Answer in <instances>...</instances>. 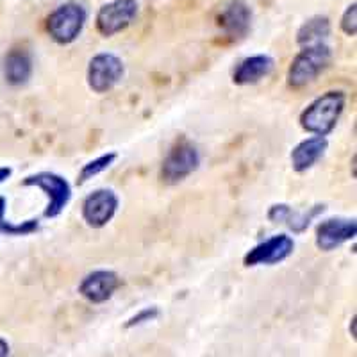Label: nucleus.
<instances>
[{
	"instance_id": "aec40b11",
	"label": "nucleus",
	"mask_w": 357,
	"mask_h": 357,
	"mask_svg": "<svg viewBox=\"0 0 357 357\" xmlns=\"http://www.w3.org/2000/svg\"><path fill=\"white\" fill-rule=\"evenodd\" d=\"M158 317H159V309L155 307V305H152V307H145L127 320L126 329H132V327H139V325H143V324L154 321Z\"/></svg>"
},
{
	"instance_id": "f8f14e48",
	"label": "nucleus",
	"mask_w": 357,
	"mask_h": 357,
	"mask_svg": "<svg viewBox=\"0 0 357 357\" xmlns=\"http://www.w3.org/2000/svg\"><path fill=\"white\" fill-rule=\"evenodd\" d=\"M252 24V11L241 0H231L223 6L218 25L229 38H245Z\"/></svg>"
},
{
	"instance_id": "39448f33",
	"label": "nucleus",
	"mask_w": 357,
	"mask_h": 357,
	"mask_svg": "<svg viewBox=\"0 0 357 357\" xmlns=\"http://www.w3.org/2000/svg\"><path fill=\"white\" fill-rule=\"evenodd\" d=\"M200 167V152L193 143L178 142L162 161L161 178L167 184L183 183Z\"/></svg>"
},
{
	"instance_id": "0eeeda50",
	"label": "nucleus",
	"mask_w": 357,
	"mask_h": 357,
	"mask_svg": "<svg viewBox=\"0 0 357 357\" xmlns=\"http://www.w3.org/2000/svg\"><path fill=\"white\" fill-rule=\"evenodd\" d=\"M138 15V0H113L102 6L97 13V31L111 38L129 27Z\"/></svg>"
},
{
	"instance_id": "f03ea898",
	"label": "nucleus",
	"mask_w": 357,
	"mask_h": 357,
	"mask_svg": "<svg viewBox=\"0 0 357 357\" xmlns=\"http://www.w3.org/2000/svg\"><path fill=\"white\" fill-rule=\"evenodd\" d=\"M333 61V50L327 43L304 47L288 68V84L295 89L309 86Z\"/></svg>"
},
{
	"instance_id": "dca6fc26",
	"label": "nucleus",
	"mask_w": 357,
	"mask_h": 357,
	"mask_svg": "<svg viewBox=\"0 0 357 357\" xmlns=\"http://www.w3.org/2000/svg\"><path fill=\"white\" fill-rule=\"evenodd\" d=\"M6 81L11 86H22L33 75V57L27 50L15 49L6 56Z\"/></svg>"
},
{
	"instance_id": "6ab92c4d",
	"label": "nucleus",
	"mask_w": 357,
	"mask_h": 357,
	"mask_svg": "<svg viewBox=\"0 0 357 357\" xmlns=\"http://www.w3.org/2000/svg\"><path fill=\"white\" fill-rule=\"evenodd\" d=\"M116 158H118L116 152H107V154L98 155V158L93 159V161L86 162L84 167L81 168V172H79L77 184H86L88 181H91L93 177L100 175L102 172H106L107 168H109L111 165L116 161Z\"/></svg>"
},
{
	"instance_id": "9d476101",
	"label": "nucleus",
	"mask_w": 357,
	"mask_h": 357,
	"mask_svg": "<svg viewBox=\"0 0 357 357\" xmlns=\"http://www.w3.org/2000/svg\"><path fill=\"white\" fill-rule=\"evenodd\" d=\"M357 234L356 220L329 218L321 222L317 229V247L324 252L336 250Z\"/></svg>"
},
{
	"instance_id": "20e7f679",
	"label": "nucleus",
	"mask_w": 357,
	"mask_h": 357,
	"mask_svg": "<svg viewBox=\"0 0 357 357\" xmlns=\"http://www.w3.org/2000/svg\"><path fill=\"white\" fill-rule=\"evenodd\" d=\"M24 186H34L38 190L45 191L49 197V204L45 209V218H56L63 213L72 197V188L68 181L61 175L52 174V172H40V174L29 175L24 178Z\"/></svg>"
},
{
	"instance_id": "9b49d317",
	"label": "nucleus",
	"mask_w": 357,
	"mask_h": 357,
	"mask_svg": "<svg viewBox=\"0 0 357 357\" xmlns=\"http://www.w3.org/2000/svg\"><path fill=\"white\" fill-rule=\"evenodd\" d=\"M120 286V277L113 270H95L79 284V293L91 304H104Z\"/></svg>"
},
{
	"instance_id": "1a4fd4ad",
	"label": "nucleus",
	"mask_w": 357,
	"mask_h": 357,
	"mask_svg": "<svg viewBox=\"0 0 357 357\" xmlns=\"http://www.w3.org/2000/svg\"><path fill=\"white\" fill-rule=\"evenodd\" d=\"M293 250H295V240L291 236L275 234L248 250L243 263L245 266H261V264L272 266L288 259Z\"/></svg>"
},
{
	"instance_id": "4be33fe9",
	"label": "nucleus",
	"mask_w": 357,
	"mask_h": 357,
	"mask_svg": "<svg viewBox=\"0 0 357 357\" xmlns=\"http://www.w3.org/2000/svg\"><path fill=\"white\" fill-rule=\"evenodd\" d=\"M9 352H11L9 343L4 340V337H0V357H9Z\"/></svg>"
},
{
	"instance_id": "2eb2a0df",
	"label": "nucleus",
	"mask_w": 357,
	"mask_h": 357,
	"mask_svg": "<svg viewBox=\"0 0 357 357\" xmlns=\"http://www.w3.org/2000/svg\"><path fill=\"white\" fill-rule=\"evenodd\" d=\"M325 211V206H314L312 209L305 213L293 211L288 204H275V206L270 207L268 211V218L272 220L273 223H284L291 229L293 232H304L309 227L312 218H317L320 213Z\"/></svg>"
},
{
	"instance_id": "5701e85b",
	"label": "nucleus",
	"mask_w": 357,
	"mask_h": 357,
	"mask_svg": "<svg viewBox=\"0 0 357 357\" xmlns=\"http://www.w3.org/2000/svg\"><path fill=\"white\" fill-rule=\"evenodd\" d=\"M11 174H13V170L9 167H2V168H0V184L6 183V178L11 177Z\"/></svg>"
},
{
	"instance_id": "7ed1b4c3",
	"label": "nucleus",
	"mask_w": 357,
	"mask_h": 357,
	"mask_svg": "<svg viewBox=\"0 0 357 357\" xmlns=\"http://www.w3.org/2000/svg\"><path fill=\"white\" fill-rule=\"evenodd\" d=\"M88 15L77 2H66L54 9L47 18V33L56 43L70 45L81 36Z\"/></svg>"
},
{
	"instance_id": "423d86ee",
	"label": "nucleus",
	"mask_w": 357,
	"mask_h": 357,
	"mask_svg": "<svg viewBox=\"0 0 357 357\" xmlns=\"http://www.w3.org/2000/svg\"><path fill=\"white\" fill-rule=\"evenodd\" d=\"M126 66L118 56L102 52L91 57L88 65V86L95 93H107L122 81Z\"/></svg>"
},
{
	"instance_id": "a211bd4d",
	"label": "nucleus",
	"mask_w": 357,
	"mask_h": 357,
	"mask_svg": "<svg viewBox=\"0 0 357 357\" xmlns=\"http://www.w3.org/2000/svg\"><path fill=\"white\" fill-rule=\"evenodd\" d=\"M6 202L4 197H0V232L6 236H29L36 232L40 229V223L38 220H25L22 223H13L6 218Z\"/></svg>"
},
{
	"instance_id": "f3484780",
	"label": "nucleus",
	"mask_w": 357,
	"mask_h": 357,
	"mask_svg": "<svg viewBox=\"0 0 357 357\" xmlns=\"http://www.w3.org/2000/svg\"><path fill=\"white\" fill-rule=\"evenodd\" d=\"M331 36V20L327 17H312L298 29L296 33V43L301 49L311 47V45L327 43V38Z\"/></svg>"
},
{
	"instance_id": "f257e3e1",
	"label": "nucleus",
	"mask_w": 357,
	"mask_h": 357,
	"mask_svg": "<svg viewBox=\"0 0 357 357\" xmlns=\"http://www.w3.org/2000/svg\"><path fill=\"white\" fill-rule=\"evenodd\" d=\"M347 95L343 91H327L302 111L301 126L305 132L312 136H324L327 138L340 122L341 114L345 111Z\"/></svg>"
},
{
	"instance_id": "4468645a",
	"label": "nucleus",
	"mask_w": 357,
	"mask_h": 357,
	"mask_svg": "<svg viewBox=\"0 0 357 357\" xmlns=\"http://www.w3.org/2000/svg\"><path fill=\"white\" fill-rule=\"evenodd\" d=\"M273 66H275V61L266 54L245 57L243 61L236 66L234 73H232V81L238 86L257 84L272 73Z\"/></svg>"
},
{
	"instance_id": "6e6552de",
	"label": "nucleus",
	"mask_w": 357,
	"mask_h": 357,
	"mask_svg": "<svg viewBox=\"0 0 357 357\" xmlns=\"http://www.w3.org/2000/svg\"><path fill=\"white\" fill-rule=\"evenodd\" d=\"M120 206L118 195L113 190L100 188L89 193L82 202V218L89 227L102 229L114 218Z\"/></svg>"
},
{
	"instance_id": "412c9836",
	"label": "nucleus",
	"mask_w": 357,
	"mask_h": 357,
	"mask_svg": "<svg viewBox=\"0 0 357 357\" xmlns=\"http://www.w3.org/2000/svg\"><path fill=\"white\" fill-rule=\"evenodd\" d=\"M341 31L347 34V36H356L357 33V8L356 4L349 6L347 11L343 13V17H341Z\"/></svg>"
},
{
	"instance_id": "ddd939ff",
	"label": "nucleus",
	"mask_w": 357,
	"mask_h": 357,
	"mask_svg": "<svg viewBox=\"0 0 357 357\" xmlns=\"http://www.w3.org/2000/svg\"><path fill=\"white\" fill-rule=\"evenodd\" d=\"M329 149V142L324 136H311L302 139L291 152V167L296 174L311 170Z\"/></svg>"
}]
</instances>
